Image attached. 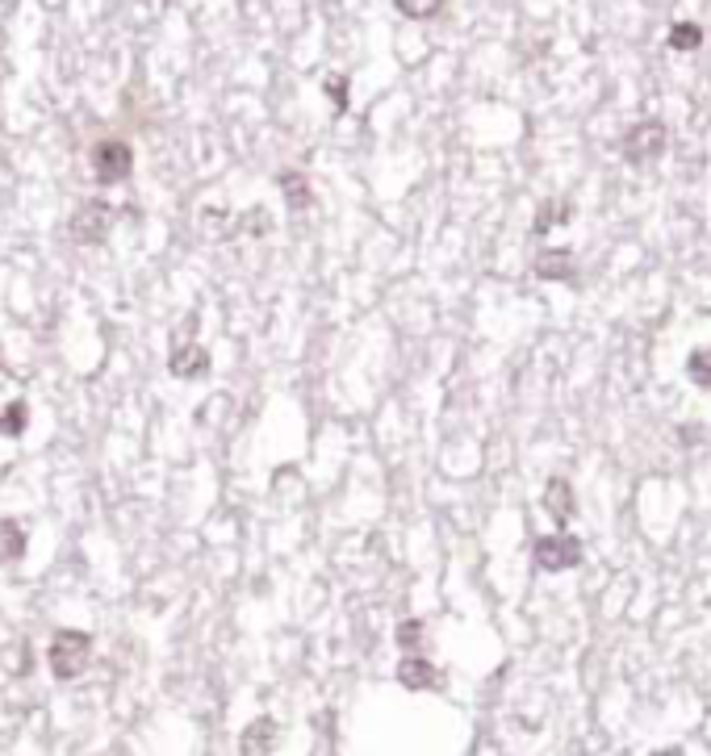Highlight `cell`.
<instances>
[{"instance_id": "obj_1", "label": "cell", "mask_w": 711, "mask_h": 756, "mask_svg": "<svg viewBox=\"0 0 711 756\" xmlns=\"http://www.w3.org/2000/svg\"><path fill=\"white\" fill-rule=\"evenodd\" d=\"M47 660H51V673L59 681H72L88 669L92 660V635L88 631H55L51 648H47Z\"/></svg>"}, {"instance_id": "obj_2", "label": "cell", "mask_w": 711, "mask_h": 756, "mask_svg": "<svg viewBox=\"0 0 711 756\" xmlns=\"http://www.w3.org/2000/svg\"><path fill=\"white\" fill-rule=\"evenodd\" d=\"M92 172H97L101 185H122V180H130V172H135V151H130V142H122V138L97 142V147H92Z\"/></svg>"}, {"instance_id": "obj_3", "label": "cell", "mask_w": 711, "mask_h": 756, "mask_svg": "<svg viewBox=\"0 0 711 756\" xmlns=\"http://www.w3.org/2000/svg\"><path fill=\"white\" fill-rule=\"evenodd\" d=\"M620 151H624V160L632 167H645V163L661 160V151H665V126L657 122V117H645V122H636L624 142H620Z\"/></svg>"}, {"instance_id": "obj_4", "label": "cell", "mask_w": 711, "mask_h": 756, "mask_svg": "<svg viewBox=\"0 0 711 756\" xmlns=\"http://www.w3.org/2000/svg\"><path fill=\"white\" fill-rule=\"evenodd\" d=\"M536 565L545 568V572H565V568H577V565H582V540H577V536H565V531L536 540Z\"/></svg>"}, {"instance_id": "obj_5", "label": "cell", "mask_w": 711, "mask_h": 756, "mask_svg": "<svg viewBox=\"0 0 711 756\" xmlns=\"http://www.w3.org/2000/svg\"><path fill=\"white\" fill-rule=\"evenodd\" d=\"M110 222H113V210L105 201H84L80 214L72 217V239L76 243H101L105 235H110Z\"/></svg>"}, {"instance_id": "obj_6", "label": "cell", "mask_w": 711, "mask_h": 756, "mask_svg": "<svg viewBox=\"0 0 711 756\" xmlns=\"http://www.w3.org/2000/svg\"><path fill=\"white\" fill-rule=\"evenodd\" d=\"M276 740H280V723L269 719V715H260V719H251L239 735V756H273Z\"/></svg>"}, {"instance_id": "obj_7", "label": "cell", "mask_w": 711, "mask_h": 756, "mask_svg": "<svg viewBox=\"0 0 711 756\" xmlns=\"http://www.w3.org/2000/svg\"><path fill=\"white\" fill-rule=\"evenodd\" d=\"M167 373L180 380L205 377L210 373V352L201 343H180V348H172V355H167Z\"/></svg>"}, {"instance_id": "obj_8", "label": "cell", "mask_w": 711, "mask_h": 756, "mask_svg": "<svg viewBox=\"0 0 711 756\" xmlns=\"http://www.w3.org/2000/svg\"><path fill=\"white\" fill-rule=\"evenodd\" d=\"M536 276L540 280H565V285H574L577 280V260L570 247H548L536 255Z\"/></svg>"}, {"instance_id": "obj_9", "label": "cell", "mask_w": 711, "mask_h": 756, "mask_svg": "<svg viewBox=\"0 0 711 756\" xmlns=\"http://www.w3.org/2000/svg\"><path fill=\"white\" fill-rule=\"evenodd\" d=\"M398 685L402 690H436L439 685V669L432 660H423V656H402V665H398Z\"/></svg>"}, {"instance_id": "obj_10", "label": "cell", "mask_w": 711, "mask_h": 756, "mask_svg": "<svg viewBox=\"0 0 711 756\" xmlns=\"http://www.w3.org/2000/svg\"><path fill=\"white\" fill-rule=\"evenodd\" d=\"M545 511L552 514V518H557L561 527H565V522H570V518H574V514H577L574 486H570L565 477H552V481H548V486H545Z\"/></svg>"}, {"instance_id": "obj_11", "label": "cell", "mask_w": 711, "mask_h": 756, "mask_svg": "<svg viewBox=\"0 0 711 756\" xmlns=\"http://www.w3.org/2000/svg\"><path fill=\"white\" fill-rule=\"evenodd\" d=\"M22 556H26V531L13 518H4L0 522V565H17Z\"/></svg>"}, {"instance_id": "obj_12", "label": "cell", "mask_w": 711, "mask_h": 756, "mask_svg": "<svg viewBox=\"0 0 711 756\" xmlns=\"http://www.w3.org/2000/svg\"><path fill=\"white\" fill-rule=\"evenodd\" d=\"M280 192H285V201H289V210L301 214L314 197H310V180L301 176V172H280Z\"/></svg>"}, {"instance_id": "obj_13", "label": "cell", "mask_w": 711, "mask_h": 756, "mask_svg": "<svg viewBox=\"0 0 711 756\" xmlns=\"http://www.w3.org/2000/svg\"><path fill=\"white\" fill-rule=\"evenodd\" d=\"M570 217H574V205H570V201H545L536 222H532V230H536V235H548L552 226H565Z\"/></svg>"}, {"instance_id": "obj_14", "label": "cell", "mask_w": 711, "mask_h": 756, "mask_svg": "<svg viewBox=\"0 0 711 756\" xmlns=\"http://www.w3.org/2000/svg\"><path fill=\"white\" fill-rule=\"evenodd\" d=\"M686 377L695 380V389H711V348H695L686 355Z\"/></svg>"}, {"instance_id": "obj_15", "label": "cell", "mask_w": 711, "mask_h": 756, "mask_svg": "<svg viewBox=\"0 0 711 756\" xmlns=\"http://www.w3.org/2000/svg\"><path fill=\"white\" fill-rule=\"evenodd\" d=\"M670 47L674 51H699L703 47V29L695 26V22H674L670 26Z\"/></svg>"}, {"instance_id": "obj_16", "label": "cell", "mask_w": 711, "mask_h": 756, "mask_svg": "<svg viewBox=\"0 0 711 756\" xmlns=\"http://www.w3.org/2000/svg\"><path fill=\"white\" fill-rule=\"evenodd\" d=\"M29 427V414H26V402H9L0 410V434H9V439H17V434Z\"/></svg>"}, {"instance_id": "obj_17", "label": "cell", "mask_w": 711, "mask_h": 756, "mask_svg": "<svg viewBox=\"0 0 711 756\" xmlns=\"http://www.w3.org/2000/svg\"><path fill=\"white\" fill-rule=\"evenodd\" d=\"M394 9L402 17H411V22H427V17H436L444 9V0H394Z\"/></svg>"}, {"instance_id": "obj_18", "label": "cell", "mask_w": 711, "mask_h": 756, "mask_svg": "<svg viewBox=\"0 0 711 756\" xmlns=\"http://www.w3.org/2000/svg\"><path fill=\"white\" fill-rule=\"evenodd\" d=\"M419 644H423V619L398 622V648H402V652H414Z\"/></svg>"}, {"instance_id": "obj_19", "label": "cell", "mask_w": 711, "mask_h": 756, "mask_svg": "<svg viewBox=\"0 0 711 756\" xmlns=\"http://www.w3.org/2000/svg\"><path fill=\"white\" fill-rule=\"evenodd\" d=\"M327 97L335 101V109L344 113V109H348V80H344V76H330V80H327Z\"/></svg>"}, {"instance_id": "obj_20", "label": "cell", "mask_w": 711, "mask_h": 756, "mask_svg": "<svg viewBox=\"0 0 711 756\" xmlns=\"http://www.w3.org/2000/svg\"><path fill=\"white\" fill-rule=\"evenodd\" d=\"M653 756H686L683 748H661V753H653Z\"/></svg>"}, {"instance_id": "obj_21", "label": "cell", "mask_w": 711, "mask_h": 756, "mask_svg": "<svg viewBox=\"0 0 711 756\" xmlns=\"http://www.w3.org/2000/svg\"><path fill=\"white\" fill-rule=\"evenodd\" d=\"M0 368H4V360H0Z\"/></svg>"}]
</instances>
